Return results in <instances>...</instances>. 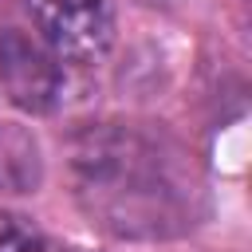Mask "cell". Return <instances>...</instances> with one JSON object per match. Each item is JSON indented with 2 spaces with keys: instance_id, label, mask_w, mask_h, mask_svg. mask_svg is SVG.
<instances>
[{
  "instance_id": "cell-4",
  "label": "cell",
  "mask_w": 252,
  "mask_h": 252,
  "mask_svg": "<svg viewBox=\"0 0 252 252\" xmlns=\"http://www.w3.org/2000/svg\"><path fill=\"white\" fill-rule=\"evenodd\" d=\"M0 252H47L43 232L20 217V213H0Z\"/></svg>"
},
{
  "instance_id": "cell-3",
  "label": "cell",
  "mask_w": 252,
  "mask_h": 252,
  "mask_svg": "<svg viewBox=\"0 0 252 252\" xmlns=\"http://www.w3.org/2000/svg\"><path fill=\"white\" fill-rule=\"evenodd\" d=\"M0 87L4 98L24 114H51L63 98V71L43 39L20 28L0 32Z\"/></svg>"
},
{
  "instance_id": "cell-1",
  "label": "cell",
  "mask_w": 252,
  "mask_h": 252,
  "mask_svg": "<svg viewBox=\"0 0 252 252\" xmlns=\"http://www.w3.org/2000/svg\"><path fill=\"white\" fill-rule=\"evenodd\" d=\"M67 185L87 224L114 240H177L209 205L193 154L142 118L83 122L67 142Z\"/></svg>"
},
{
  "instance_id": "cell-5",
  "label": "cell",
  "mask_w": 252,
  "mask_h": 252,
  "mask_svg": "<svg viewBox=\"0 0 252 252\" xmlns=\"http://www.w3.org/2000/svg\"><path fill=\"white\" fill-rule=\"evenodd\" d=\"M150 4H161V8H173V4H185V0H150Z\"/></svg>"
},
{
  "instance_id": "cell-2",
  "label": "cell",
  "mask_w": 252,
  "mask_h": 252,
  "mask_svg": "<svg viewBox=\"0 0 252 252\" xmlns=\"http://www.w3.org/2000/svg\"><path fill=\"white\" fill-rule=\"evenodd\" d=\"M39 39L67 63H98L114 43V0H24Z\"/></svg>"
}]
</instances>
